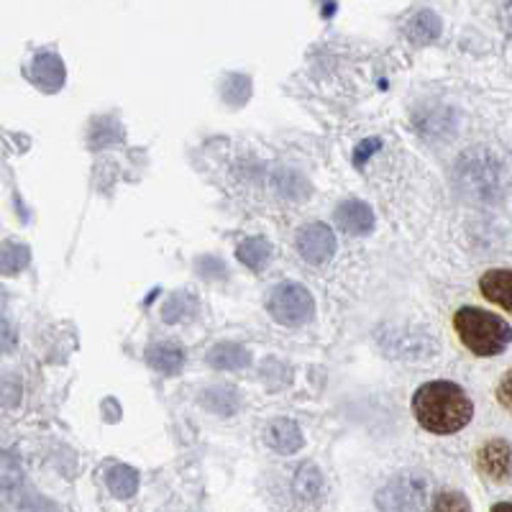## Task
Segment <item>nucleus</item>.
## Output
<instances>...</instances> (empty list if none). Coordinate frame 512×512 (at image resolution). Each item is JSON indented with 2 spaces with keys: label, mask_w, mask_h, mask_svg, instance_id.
<instances>
[{
  "label": "nucleus",
  "mask_w": 512,
  "mask_h": 512,
  "mask_svg": "<svg viewBox=\"0 0 512 512\" xmlns=\"http://www.w3.org/2000/svg\"><path fill=\"white\" fill-rule=\"evenodd\" d=\"M413 410L418 423L428 433L451 436L472 423L474 405L459 384L454 382H428L413 397Z\"/></svg>",
  "instance_id": "nucleus-1"
},
{
  "label": "nucleus",
  "mask_w": 512,
  "mask_h": 512,
  "mask_svg": "<svg viewBox=\"0 0 512 512\" xmlns=\"http://www.w3.org/2000/svg\"><path fill=\"white\" fill-rule=\"evenodd\" d=\"M454 331L461 346L474 356H497L510 346L512 328L500 315L482 308H459L454 315Z\"/></svg>",
  "instance_id": "nucleus-2"
},
{
  "label": "nucleus",
  "mask_w": 512,
  "mask_h": 512,
  "mask_svg": "<svg viewBox=\"0 0 512 512\" xmlns=\"http://www.w3.org/2000/svg\"><path fill=\"white\" fill-rule=\"evenodd\" d=\"M267 308L282 326H303L313 315V297L297 282H282L269 295Z\"/></svg>",
  "instance_id": "nucleus-3"
},
{
  "label": "nucleus",
  "mask_w": 512,
  "mask_h": 512,
  "mask_svg": "<svg viewBox=\"0 0 512 512\" xmlns=\"http://www.w3.org/2000/svg\"><path fill=\"white\" fill-rule=\"evenodd\" d=\"M477 469L489 482H510L512 479V448L502 438H492L477 451Z\"/></svg>",
  "instance_id": "nucleus-4"
},
{
  "label": "nucleus",
  "mask_w": 512,
  "mask_h": 512,
  "mask_svg": "<svg viewBox=\"0 0 512 512\" xmlns=\"http://www.w3.org/2000/svg\"><path fill=\"white\" fill-rule=\"evenodd\" d=\"M333 249H336L333 231L323 223H310V226L297 233V251H300L305 262L323 264L333 254Z\"/></svg>",
  "instance_id": "nucleus-5"
},
{
  "label": "nucleus",
  "mask_w": 512,
  "mask_h": 512,
  "mask_svg": "<svg viewBox=\"0 0 512 512\" xmlns=\"http://www.w3.org/2000/svg\"><path fill=\"white\" fill-rule=\"evenodd\" d=\"M479 292L497 308L512 313V269H489L479 280Z\"/></svg>",
  "instance_id": "nucleus-6"
},
{
  "label": "nucleus",
  "mask_w": 512,
  "mask_h": 512,
  "mask_svg": "<svg viewBox=\"0 0 512 512\" xmlns=\"http://www.w3.org/2000/svg\"><path fill=\"white\" fill-rule=\"evenodd\" d=\"M384 495L390 500L379 497V505L384 512H420L423 510V489H413V482H395L387 487Z\"/></svg>",
  "instance_id": "nucleus-7"
},
{
  "label": "nucleus",
  "mask_w": 512,
  "mask_h": 512,
  "mask_svg": "<svg viewBox=\"0 0 512 512\" xmlns=\"http://www.w3.org/2000/svg\"><path fill=\"white\" fill-rule=\"evenodd\" d=\"M336 223L344 228L346 233L364 236V233L372 231L374 216H372V210H369V205H364L361 200H349V203L338 205Z\"/></svg>",
  "instance_id": "nucleus-8"
},
{
  "label": "nucleus",
  "mask_w": 512,
  "mask_h": 512,
  "mask_svg": "<svg viewBox=\"0 0 512 512\" xmlns=\"http://www.w3.org/2000/svg\"><path fill=\"white\" fill-rule=\"evenodd\" d=\"M31 75L39 82L41 88L54 90L62 85L64 80V64L57 54H39L34 59V67H31Z\"/></svg>",
  "instance_id": "nucleus-9"
},
{
  "label": "nucleus",
  "mask_w": 512,
  "mask_h": 512,
  "mask_svg": "<svg viewBox=\"0 0 512 512\" xmlns=\"http://www.w3.org/2000/svg\"><path fill=\"white\" fill-rule=\"evenodd\" d=\"M267 443L272 448H277L280 454H292L297 448L303 446V436L297 431L295 423H287V420H280V423H272L267 428Z\"/></svg>",
  "instance_id": "nucleus-10"
},
{
  "label": "nucleus",
  "mask_w": 512,
  "mask_h": 512,
  "mask_svg": "<svg viewBox=\"0 0 512 512\" xmlns=\"http://www.w3.org/2000/svg\"><path fill=\"white\" fill-rule=\"evenodd\" d=\"M105 482H108V489H111L113 495L121 497V500H126V497H134L136 489H139V474L131 469V466H113L111 472H108V477H105Z\"/></svg>",
  "instance_id": "nucleus-11"
},
{
  "label": "nucleus",
  "mask_w": 512,
  "mask_h": 512,
  "mask_svg": "<svg viewBox=\"0 0 512 512\" xmlns=\"http://www.w3.org/2000/svg\"><path fill=\"white\" fill-rule=\"evenodd\" d=\"M146 359H149L154 369L164 374H175L182 367V351L175 349V346H152Z\"/></svg>",
  "instance_id": "nucleus-12"
},
{
  "label": "nucleus",
  "mask_w": 512,
  "mask_h": 512,
  "mask_svg": "<svg viewBox=\"0 0 512 512\" xmlns=\"http://www.w3.org/2000/svg\"><path fill=\"white\" fill-rule=\"evenodd\" d=\"M408 34L413 36V39L418 41V44H425V41L436 39V36L441 34V21H438L436 13L420 11V13H415L413 21H410Z\"/></svg>",
  "instance_id": "nucleus-13"
},
{
  "label": "nucleus",
  "mask_w": 512,
  "mask_h": 512,
  "mask_svg": "<svg viewBox=\"0 0 512 512\" xmlns=\"http://www.w3.org/2000/svg\"><path fill=\"white\" fill-rule=\"evenodd\" d=\"M246 361H249V356H246V351L241 349V346L226 344V346H218V349L210 351V364L218 369L244 367Z\"/></svg>",
  "instance_id": "nucleus-14"
},
{
  "label": "nucleus",
  "mask_w": 512,
  "mask_h": 512,
  "mask_svg": "<svg viewBox=\"0 0 512 512\" xmlns=\"http://www.w3.org/2000/svg\"><path fill=\"white\" fill-rule=\"evenodd\" d=\"M239 259L251 269H262V264L269 259V246L262 239H249L241 244Z\"/></svg>",
  "instance_id": "nucleus-15"
},
{
  "label": "nucleus",
  "mask_w": 512,
  "mask_h": 512,
  "mask_svg": "<svg viewBox=\"0 0 512 512\" xmlns=\"http://www.w3.org/2000/svg\"><path fill=\"white\" fill-rule=\"evenodd\" d=\"M428 512H472V507H469V500L461 492H441L431 502Z\"/></svg>",
  "instance_id": "nucleus-16"
},
{
  "label": "nucleus",
  "mask_w": 512,
  "mask_h": 512,
  "mask_svg": "<svg viewBox=\"0 0 512 512\" xmlns=\"http://www.w3.org/2000/svg\"><path fill=\"white\" fill-rule=\"evenodd\" d=\"M497 402L512 413V369L497 384Z\"/></svg>",
  "instance_id": "nucleus-17"
},
{
  "label": "nucleus",
  "mask_w": 512,
  "mask_h": 512,
  "mask_svg": "<svg viewBox=\"0 0 512 512\" xmlns=\"http://www.w3.org/2000/svg\"><path fill=\"white\" fill-rule=\"evenodd\" d=\"M492 512H512V502H500V505L492 507Z\"/></svg>",
  "instance_id": "nucleus-18"
}]
</instances>
